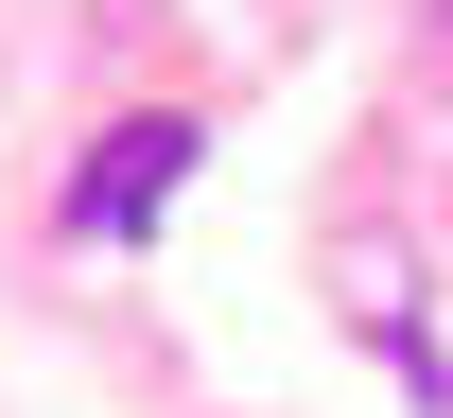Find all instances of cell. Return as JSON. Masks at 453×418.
I'll use <instances>...</instances> for the list:
<instances>
[{
  "instance_id": "1",
  "label": "cell",
  "mask_w": 453,
  "mask_h": 418,
  "mask_svg": "<svg viewBox=\"0 0 453 418\" xmlns=\"http://www.w3.org/2000/svg\"><path fill=\"white\" fill-rule=\"evenodd\" d=\"M192 157H210L192 122H122L105 157H88V192H70V227H88V244H140L174 192H192Z\"/></svg>"
},
{
  "instance_id": "2",
  "label": "cell",
  "mask_w": 453,
  "mask_h": 418,
  "mask_svg": "<svg viewBox=\"0 0 453 418\" xmlns=\"http://www.w3.org/2000/svg\"><path fill=\"white\" fill-rule=\"evenodd\" d=\"M436 18H453V0H436Z\"/></svg>"
}]
</instances>
